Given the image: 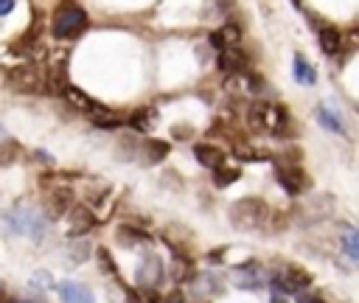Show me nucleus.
<instances>
[{
    "label": "nucleus",
    "mask_w": 359,
    "mask_h": 303,
    "mask_svg": "<svg viewBox=\"0 0 359 303\" xmlns=\"http://www.w3.org/2000/svg\"><path fill=\"white\" fill-rule=\"evenodd\" d=\"M266 213H269V208H266V202L258 199V196H244V199L233 202L230 210H227L230 224H233L236 230H241V233H250V230L264 227Z\"/></svg>",
    "instance_id": "f257e3e1"
},
{
    "label": "nucleus",
    "mask_w": 359,
    "mask_h": 303,
    "mask_svg": "<svg viewBox=\"0 0 359 303\" xmlns=\"http://www.w3.org/2000/svg\"><path fill=\"white\" fill-rule=\"evenodd\" d=\"M3 224H6V230L14 233V236H25V238H42V236H45V219H42V213H36L34 208L17 205V208L6 210V213H3Z\"/></svg>",
    "instance_id": "f03ea898"
},
{
    "label": "nucleus",
    "mask_w": 359,
    "mask_h": 303,
    "mask_svg": "<svg viewBox=\"0 0 359 303\" xmlns=\"http://www.w3.org/2000/svg\"><path fill=\"white\" fill-rule=\"evenodd\" d=\"M50 28H53V36H56V39L79 36V34L87 28V14H84L81 6H76V3L67 0V3H62V6L56 8Z\"/></svg>",
    "instance_id": "7ed1b4c3"
},
{
    "label": "nucleus",
    "mask_w": 359,
    "mask_h": 303,
    "mask_svg": "<svg viewBox=\"0 0 359 303\" xmlns=\"http://www.w3.org/2000/svg\"><path fill=\"white\" fill-rule=\"evenodd\" d=\"M250 123L255 129H264V132H272V135H280L286 132V123H289V115L283 107L278 104H266V101H258L250 107Z\"/></svg>",
    "instance_id": "20e7f679"
},
{
    "label": "nucleus",
    "mask_w": 359,
    "mask_h": 303,
    "mask_svg": "<svg viewBox=\"0 0 359 303\" xmlns=\"http://www.w3.org/2000/svg\"><path fill=\"white\" fill-rule=\"evenodd\" d=\"M8 84L22 90V93H50V81H48V73H39L34 65H20L14 70H8Z\"/></svg>",
    "instance_id": "39448f33"
},
{
    "label": "nucleus",
    "mask_w": 359,
    "mask_h": 303,
    "mask_svg": "<svg viewBox=\"0 0 359 303\" xmlns=\"http://www.w3.org/2000/svg\"><path fill=\"white\" fill-rule=\"evenodd\" d=\"M275 180L280 182V188L292 196L303 194L311 188V177L297 166V163H286V160H278L275 163Z\"/></svg>",
    "instance_id": "423d86ee"
},
{
    "label": "nucleus",
    "mask_w": 359,
    "mask_h": 303,
    "mask_svg": "<svg viewBox=\"0 0 359 303\" xmlns=\"http://www.w3.org/2000/svg\"><path fill=\"white\" fill-rule=\"evenodd\" d=\"M272 286L278 292H303L311 286V275L309 269H303L300 264H286L275 278H272Z\"/></svg>",
    "instance_id": "0eeeda50"
},
{
    "label": "nucleus",
    "mask_w": 359,
    "mask_h": 303,
    "mask_svg": "<svg viewBox=\"0 0 359 303\" xmlns=\"http://www.w3.org/2000/svg\"><path fill=\"white\" fill-rule=\"evenodd\" d=\"M73 188L70 185H56L48 191V199H45V210L50 219H62L65 213L73 210Z\"/></svg>",
    "instance_id": "6e6552de"
},
{
    "label": "nucleus",
    "mask_w": 359,
    "mask_h": 303,
    "mask_svg": "<svg viewBox=\"0 0 359 303\" xmlns=\"http://www.w3.org/2000/svg\"><path fill=\"white\" fill-rule=\"evenodd\" d=\"M67 222H70V230H67L70 236H84L98 224L93 208H87V205H73V210L67 213Z\"/></svg>",
    "instance_id": "1a4fd4ad"
},
{
    "label": "nucleus",
    "mask_w": 359,
    "mask_h": 303,
    "mask_svg": "<svg viewBox=\"0 0 359 303\" xmlns=\"http://www.w3.org/2000/svg\"><path fill=\"white\" fill-rule=\"evenodd\" d=\"M216 65H219V70H222L224 76H236V73L247 70V53H244L238 45H233V48H224V50H219V59H216Z\"/></svg>",
    "instance_id": "9d476101"
},
{
    "label": "nucleus",
    "mask_w": 359,
    "mask_h": 303,
    "mask_svg": "<svg viewBox=\"0 0 359 303\" xmlns=\"http://www.w3.org/2000/svg\"><path fill=\"white\" fill-rule=\"evenodd\" d=\"M137 283L140 286H157L160 281H163V261L154 255V252H146L143 255V261H140V267H137Z\"/></svg>",
    "instance_id": "9b49d317"
},
{
    "label": "nucleus",
    "mask_w": 359,
    "mask_h": 303,
    "mask_svg": "<svg viewBox=\"0 0 359 303\" xmlns=\"http://www.w3.org/2000/svg\"><path fill=\"white\" fill-rule=\"evenodd\" d=\"M59 297H62V303H95L93 292L84 283H76V281L59 283Z\"/></svg>",
    "instance_id": "f8f14e48"
},
{
    "label": "nucleus",
    "mask_w": 359,
    "mask_h": 303,
    "mask_svg": "<svg viewBox=\"0 0 359 303\" xmlns=\"http://www.w3.org/2000/svg\"><path fill=\"white\" fill-rule=\"evenodd\" d=\"M238 39H241V28H238L236 22H224L222 28H216V31L210 34V45L219 48V50L238 45Z\"/></svg>",
    "instance_id": "ddd939ff"
},
{
    "label": "nucleus",
    "mask_w": 359,
    "mask_h": 303,
    "mask_svg": "<svg viewBox=\"0 0 359 303\" xmlns=\"http://www.w3.org/2000/svg\"><path fill=\"white\" fill-rule=\"evenodd\" d=\"M194 157H196L202 166H208V168H219V166H224V160H227V154H224L219 146H210V143H196V146H194Z\"/></svg>",
    "instance_id": "4468645a"
},
{
    "label": "nucleus",
    "mask_w": 359,
    "mask_h": 303,
    "mask_svg": "<svg viewBox=\"0 0 359 303\" xmlns=\"http://www.w3.org/2000/svg\"><path fill=\"white\" fill-rule=\"evenodd\" d=\"M317 39H320V48H323L325 56H334V53L342 50V36H339V31L331 28V25H323V28L317 31Z\"/></svg>",
    "instance_id": "2eb2a0df"
},
{
    "label": "nucleus",
    "mask_w": 359,
    "mask_h": 303,
    "mask_svg": "<svg viewBox=\"0 0 359 303\" xmlns=\"http://www.w3.org/2000/svg\"><path fill=\"white\" fill-rule=\"evenodd\" d=\"M171 278H174L177 283L194 281V278H196V269H194L191 258H185L182 252H177V255H174V264H171Z\"/></svg>",
    "instance_id": "dca6fc26"
},
{
    "label": "nucleus",
    "mask_w": 359,
    "mask_h": 303,
    "mask_svg": "<svg viewBox=\"0 0 359 303\" xmlns=\"http://www.w3.org/2000/svg\"><path fill=\"white\" fill-rule=\"evenodd\" d=\"M154 123H157V109H151V107L135 109V112L129 115V126L137 129V132H149Z\"/></svg>",
    "instance_id": "f3484780"
},
{
    "label": "nucleus",
    "mask_w": 359,
    "mask_h": 303,
    "mask_svg": "<svg viewBox=\"0 0 359 303\" xmlns=\"http://www.w3.org/2000/svg\"><path fill=\"white\" fill-rule=\"evenodd\" d=\"M194 283V289H196V295H202V297H208V295H213V292H222V281L213 275V272H196V278L191 281Z\"/></svg>",
    "instance_id": "a211bd4d"
},
{
    "label": "nucleus",
    "mask_w": 359,
    "mask_h": 303,
    "mask_svg": "<svg viewBox=\"0 0 359 303\" xmlns=\"http://www.w3.org/2000/svg\"><path fill=\"white\" fill-rule=\"evenodd\" d=\"M151 236L146 230H140V227H129V224L118 227V244H123V247H135V244H143Z\"/></svg>",
    "instance_id": "6ab92c4d"
},
{
    "label": "nucleus",
    "mask_w": 359,
    "mask_h": 303,
    "mask_svg": "<svg viewBox=\"0 0 359 303\" xmlns=\"http://www.w3.org/2000/svg\"><path fill=\"white\" fill-rule=\"evenodd\" d=\"M317 121H320L328 132H339V135L345 132V126H342V121H339V112H331V109L323 107V104L317 107Z\"/></svg>",
    "instance_id": "aec40b11"
},
{
    "label": "nucleus",
    "mask_w": 359,
    "mask_h": 303,
    "mask_svg": "<svg viewBox=\"0 0 359 303\" xmlns=\"http://www.w3.org/2000/svg\"><path fill=\"white\" fill-rule=\"evenodd\" d=\"M294 79H297L300 84H314V81H317L314 67H311L300 53H294Z\"/></svg>",
    "instance_id": "412c9836"
},
{
    "label": "nucleus",
    "mask_w": 359,
    "mask_h": 303,
    "mask_svg": "<svg viewBox=\"0 0 359 303\" xmlns=\"http://www.w3.org/2000/svg\"><path fill=\"white\" fill-rule=\"evenodd\" d=\"M286 227H289V213H283V210H272V208H269L266 222H264V230H266V233H283Z\"/></svg>",
    "instance_id": "4be33fe9"
},
{
    "label": "nucleus",
    "mask_w": 359,
    "mask_h": 303,
    "mask_svg": "<svg viewBox=\"0 0 359 303\" xmlns=\"http://www.w3.org/2000/svg\"><path fill=\"white\" fill-rule=\"evenodd\" d=\"M168 154V143L165 140H146V149H143V160L146 163H157Z\"/></svg>",
    "instance_id": "5701e85b"
},
{
    "label": "nucleus",
    "mask_w": 359,
    "mask_h": 303,
    "mask_svg": "<svg viewBox=\"0 0 359 303\" xmlns=\"http://www.w3.org/2000/svg\"><path fill=\"white\" fill-rule=\"evenodd\" d=\"M342 244H345V252L353 258V261H359V230L356 227H342Z\"/></svg>",
    "instance_id": "b1692460"
},
{
    "label": "nucleus",
    "mask_w": 359,
    "mask_h": 303,
    "mask_svg": "<svg viewBox=\"0 0 359 303\" xmlns=\"http://www.w3.org/2000/svg\"><path fill=\"white\" fill-rule=\"evenodd\" d=\"M238 177H241V171H238L236 166H219V168H213V182H216L219 188H224V185L236 182Z\"/></svg>",
    "instance_id": "393cba45"
},
{
    "label": "nucleus",
    "mask_w": 359,
    "mask_h": 303,
    "mask_svg": "<svg viewBox=\"0 0 359 303\" xmlns=\"http://www.w3.org/2000/svg\"><path fill=\"white\" fill-rule=\"evenodd\" d=\"M95 258H98V264H101V269L107 272V275H118V267H115V261H112V255H109V250L107 247H98L95 250Z\"/></svg>",
    "instance_id": "a878e982"
},
{
    "label": "nucleus",
    "mask_w": 359,
    "mask_h": 303,
    "mask_svg": "<svg viewBox=\"0 0 359 303\" xmlns=\"http://www.w3.org/2000/svg\"><path fill=\"white\" fill-rule=\"evenodd\" d=\"M70 264H81V261H87L90 258V241H76L73 247H70Z\"/></svg>",
    "instance_id": "bb28decb"
},
{
    "label": "nucleus",
    "mask_w": 359,
    "mask_h": 303,
    "mask_svg": "<svg viewBox=\"0 0 359 303\" xmlns=\"http://www.w3.org/2000/svg\"><path fill=\"white\" fill-rule=\"evenodd\" d=\"M31 283L39 286V289H53V278H50V272H42V269L31 275Z\"/></svg>",
    "instance_id": "cd10ccee"
},
{
    "label": "nucleus",
    "mask_w": 359,
    "mask_h": 303,
    "mask_svg": "<svg viewBox=\"0 0 359 303\" xmlns=\"http://www.w3.org/2000/svg\"><path fill=\"white\" fill-rule=\"evenodd\" d=\"M140 297H143V303H163L157 286H140Z\"/></svg>",
    "instance_id": "c85d7f7f"
},
{
    "label": "nucleus",
    "mask_w": 359,
    "mask_h": 303,
    "mask_svg": "<svg viewBox=\"0 0 359 303\" xmlns=\"http://www.w3.org/2000/svg\"><path fill=\"white\" fill-rule=\"evenodd\" d=\"M11 160H14V143L6 140V149H3V166H11Z\"/></svg>",
    "instance_id": "c756f323"
},
{
    "label": "nucleus",
    "mask_w": 359,
    "mask_h": 303,
    "mask_svg": "<svg viewBox=\"0 0 359 303\" xmlns=\"http://www.w3.org/2000/svg\"><path fill=\"white\" fill-rule=\"evenodd\" d=\"M163 303H185V295L180 292V289H174L171 295H165V300Z\"/></svg>",
    "instance_id": "7c9ffc66"
},
{
    "label": "nucleus",
    "mask_w": 359,
    "mask_h": 303,
    "mask_svg": "<svg viewBox=\"0 0 359 303\" xmlns=\"http://www.w3.org/2000/svg\"><path fill=\"white\" fill-rule=\"evenodd\" d=\"M14 8V0H0V14H8Z\"/></svg>",
    "instance_id": "2f4dec72"
},
{
    "label": "nucleus",
    "mask_w": 359,
    "mask_h": 303,
    "mask_svg": "<svg viewBox=\"0 0 359 303\" xmlns=\"http://www.w3.org/2000/svg\"><path fill=\"white\" fill-rule=\"evenodd\" d=\"M297 303H323V300H320V297H311V295H300Z\"/></svg>",
    "instance_id": "473e14b6"
},
{
    "label": "nucleus",
    "mask_w": 359,
    "mask_h": 303,
    "mask_svg": "<svg viewBox=\"0 0 359 303\" xmlns=\"http://www.w3.org/2000/svg\"><path fill=\"white\" fill-rule=\"evenodd\" d=\"M269 303H286V297H280V295H278V292H275V295H272V297H269Z\"/></svg>",
    "instance_id": "72a5a7b5"
},
{
    "label": "nucleus",
    "mask_w": 359,
    "mask_h": 303,
    "mask_svg": "<svg viewBox=\"0 0 359 303\" xmlns=\"http://www.w3.org/2000/svg\"><path fill=\"white\" fill-rule=\"evenodd\" d=\"M351 36H353V42H359V28H353V31H351Z\"/></svg>",
    "instance_id": "f704fd0d"
}]
</instances>
